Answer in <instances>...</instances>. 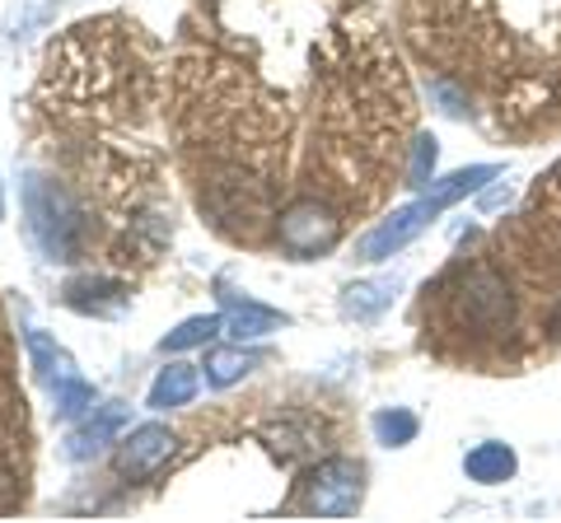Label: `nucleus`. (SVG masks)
<instances>
[{
	"label": "nucleus",
	"mask_w": 561,
	"mask_h": 523,
	"mask_svg": "<svg viewBox=\"0 0 561 523\" xmlns=\"http://www.w3.org/2000/svg\"><path fill=\"white\" fill-rule=\"evenodd\" d=\"M197 388H202V374L192 370V364H169V370H160V379L150 383L146 407H150V411H173V407H187L192 397H197Z\"/></svg>",
	"instance_id": "9d476101"
},
{
	"label": "nucleus",
	"mask_w": 561,
	"mask_h": 523,
	"mask_svg": "<svg viewBox=\"0 0 561 523\" xmlns=\"http://www.w3.org/2000/svg\"><path fill=\"white\" fill-rule=\"evenodd\" d=\"M51 393H57V416H61V421H80V416H90L94 403H99L94 383H84V379H66Z\"/></svg>",
	"instance_id": "dca6fc26"
},
{
	"label": "nucleus",
	"mask_w": 561,
	"mask_h": 523,
	"mask_svg": "<svg viewBox=\"0 0 561 523\" xmlns=\"http://www.w3.org/2000/svg\"><path fill=\"white\" fill-rule=\"evenodd\" d=\"M342 230H346V216L328 197H319V191H295V197L276 211V243L300 262L337 248Z\"/></svg>",
	"instance_id": "f03ea898"
},
{
	"label": "nucleus",
	"mask_w": 561,
	"mask_h": 523,
	"mask_svg": "<svg viewBox=\"0 0 561 523\" xmlns=\"http://www.w3.org/2000/svg\"><path fill=\"white\" fill-rule=\"evenodd\" d=\"M220 333H225V313H197V318L173 327L160 346L164 351H192V346H206L210 337H220Z\"/></svg>",
	"instance_id": "ddd939ff"
},
{
	"label": "nucleus",
	"mask_w": 561,
	"mask_h": 523,
	"mask_svg": "<svg viewBox=\"0 0 561 523\" xmlns=\"http://www.w3.org/2000/svg\"><path fill=\"white\" fill-rule=\"evenodd\" d=\"M173 449H179V434H173L169 426H154V421L136 426L127 440L117 444L113 467H117V477H127V481H146L173 458Z\"/></svg>",
	"instance_id": "423d86ee"
},
{
	"label": "nucleus",
	"mask_w": 561,
	"mask_h": 523,
	"mask_svg": "<svg viewBox=\"0 0 561 523\" xmlns=\"http://www.w3.org/2000/svg\"><path fill=\"white\" fill-rule=\"evenodd\" d=\"M24 346H28V360H33V370H38V379L47 383V388H57V383H66V379H80V370H76V360H70L66 346H57L47 333H38V327H28L24 333Z\"/></svg>",
	"instance_id": "1a4fd4ad"
},
{
	"label": "nucleus",
	"mask_w": 561,
	"mask_h": 523,
	"mask_svg": "<svg viewBox=\"0 0 561 523\" xmlns=\"http://www.w3.org/2000/svg\"><path fill=\"white\" fill-rule=\"evenodd\" d=\"M552 178H557V183H561V168H557V173H552Z\"/></svg>",
	"instance_id": "412c9836"
},
{
	"label": "nucleus",
	"mask_w": 561,
	"mask_h": 523,
	"mask_svg": "<svg viewBox=\"0 0 561 523\" xmlns=\"http://www.w3.org/2000/svg\"><path fill=\"white\" fill-rule=\"evenodd\" d=\"M435 136H421L416 150H412V187H426L431 183V173H435Z\"/></svg>",
	"instance_id": "a211bd4d"
},
{
	"label": "nucleus",
	"mask_w": 561,
	"mask_h": 523,
	"mask_svg": "<svg viewBox=\"0 0 561 523\" xmlns=\"http://www.w3.org/2000/svg\"><path fill=\"white\" fill-rule=\"evenodd\" d=\"M515 467H519V458H515V449L511 444H501V440H486V444H478L463 458V473L472 477V481H482V486H501V481H511L515 477Z\"/></svg>",
	"instance_id": "9b49d317"
},
{
	"label": "nucleus",
	"mask_w": 561,
	"mask_h": 523,
	"mask_svg": "<svg viewBox=\"0 0 561 523\" xmlns=\"http://www.w3.org/2000/svg\"><path fill=\"white\" fill-rule=\"evenodd\" d=\"M127 421H131V411L127 407H99V411H90L84 416V426H76L66 434V458H90V453H99L103 444H113L122 430H127Z\"/></svg>",
	"instance_id": "0eeeda50"
},
{
	"label": "nucleus",
	"mask_w": 561,
	"mask_h": 523,
	"mask_svg": "<svg viewBox=\"0 0 561 523\" xmlns=\"http://www.w3.org/2000/svg\"><path fill=\"white\" fill-rule=\"evenodd\" d=\"M253 364H257V356H243V346H234V351H210L206 356V383L210 388H230V383H239Z\"/></svg>",
	"instance_id": "2eb2a0df"
},
{
	"label": "nucleus",
	"mask_w": 561,
	"mask_h": 523,
	"mask_svg": "<svg viewBox=\"0 0 561 523\" xmlns=\"http://www.w3.org/2000/svg\"><path fill=\"white\" fill-rule=\"evenodd\" d=\"M454 318H459L463 333H478V337L511 333L515 294L505 286V276L491 271V267H472L459 281V290H454Z\"/></svg>",
	"instance_id": "7ed1b4c3"
},
{
	"label": "nucleus",
	"mask_w": 561,
	"mask_h": 523,
	"mask_svg": "<svg viewBox=\"0 0 561 523\" xmlns=\"http://www.w3.org/2000/svg\"><path fill=\"white\" fill-rule=\"evenodd\" d=\"M365 496V473L351 458H328L305 477V510L319 519H346L356 514Z\"/></svg>",
	"instance_id": "20e7f679"
},
{
	"label": "nucleus",
	"mask_w": 561,
	"mask_h": 523,
	"mask_svg": "<svg viewBox=\"0 0 561 523\" xmlns=\"http://www.w3.org/2000/svg\"><path fill=\"white\" fill-rule=\"evenodd\" d=\"M440 211H445V206H440V201H435L431 191H426V197H421V201L402 206V211H393V216L383 220V224H375V230L356 243V257H360V262H383V257L402 253V248H408V243H412L421 230H426V224H431L435 216H440Z\"/></svg>",
	"instance_id": "39448f33"
},
{
	"label": "nucleus",
	"mask_w": 561,
	"mask_h": 523,
	"mask_svg": "<svg viewBox=\"0 0 561 523\" xmlns=\"http://www.w3.org/2000/svg\"><path fill=\"white\" fill-rule=\"evenodd\" d=\"M552 333H561V304H557V313H552Z\"/></svg>",
	"instance_id": "6ab92c4d"
},
{
	"label": "nucleus",
	"mask_w": 561,
	"mask_h": 523,
	"mask_svg": "<svg viewBox=\"0 0 561 523\" xmlns=\"http://www.w3.org/2000/svg\"><path fill=\"white\" fill-rule=\"evenodd\" d=\"M0 220H5V187H0Z\"/></svg>",
	"instance_id": "aec40b11"
},
{
	"label": "nucleus",
	"mask_w": 561,
	"mask_h": 523,
	"mask_svg": "<svg viewBox=\"0 0 561 523\" xmlns=\"http://www.w3.org/2000/svg\"><path fill=\"white\" fill-rule=\"evenodd\" d=\"M290 327V313L267 309V304H253V300H230V313H225V333L234 341H253V337H267Z\"/></svg>",
	"instance_id": "6e6552de"
},
{
	"label": "nucleus",
	"mask_w": 561,
	"mask_h": 523,
	"mask_svg": "<svg viewBox=\"0 0 561 523\" xmlns=\"http://www.w3.org/2000/svg\"><path fill=\"white\" fill-rule=\"evenodd\" d=\"M24 211H28L33 243H38L51 262H76L84 253V243H90V220H84V211L76 206V197H70L66 187L28 178Z\"/></svg>",
	"instance_id": "f257e3e1"
},
{
	"label": "nucleus",
	"mask_w": 561,
	"mask_h": 523,
	"mask_svg": "<svg viewBox=\"0 0 561 523\" xmlns=\"http://www.w3.org/2000/svg\"><path fill=\"white\" fill-rule=\"evenodd\" d=\"M496 178V164H472V168H459V173H449L445 183H435L431 187V197L440 201V206H454V201H463L468 191H478L482 183Z\"/></svg>",
	"instance_id": "4468645a"
},
{
	"label": "nucleus",
	"mask_w": 561,
	"mask_h": 523,
	"mask_svg": "<svg viewBox=\"0 0 561 523\" xmlns=\"http://www.w3.org/2000/svg\"><path fill=\"white\" fill-rule=\"evenodd\" d=\"M398 300V276H379V281H356L346 290L342 309L351 313V318H375V313H383Z\"/></svg>",
	"instance_id": "f8f14e48"
},
{
	"label": "nucleus",
	"mask_w": 561,
	"mask_h": 523,
	"mask_svg": "<svg viewBox=\"0 0 561 523\" xmlns=\"http://www.w3.org/2000/svg\"><path fill=\"white\" fill-rule=\"evenodd\" d=\"M416 430H421V426H416V416H412V411H402V407L375 416V434H379V444H389V449L412 444V440H416Z\"/></svg>",
	"instance_id": "f3484780"
}]
</instances>
